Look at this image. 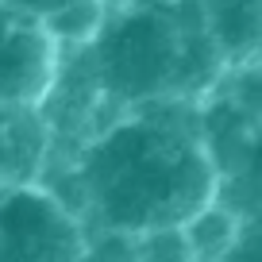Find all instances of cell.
Listing matches in <instances>:
<instances>
[{"mask_svg":"<svg viewBox=\"0 0 262 262\" xmlns=\"http://www.w3.org/2000/svg\"><path fill=\"white\" fill-rule=\"evenodd\" d=\"M89 231L147 235L181 228L216 201V170L201 135V100H147L104 120L74 158L42 170Z\"/></svg>","mask_w":262,"mask_h":262,"instance_id":"6da1fadb","label":"cell"},{"mask_svg":"<svg viewBox=\"0 0 262 262\" xmlns=\"http://www.w3.org/2000/svg\"><path fill=\"white\" fill-rule=\"evenodd\" d=\"M89 54L112 116L147 100H201L224 70L201 0H112Z\"/></svg>","mask_w":262,"mask_h":262,"instance_id":"7a4b0ae2","label":"cell"},{"mask_svg":"<svg viewBox=\"0 0 262 262\" xmlns=\"http://www.w3.org/2000/svg\"><path fill=\"white\" fill-rule=\"evenodd\" d=\"M89 258V228L42 181L0 189V262Z\"/></svg>","mask_w":262,"mask_h":262,"instance_id":"3957f363","label":"cell"},{"mask_svg":"<svg viewBox=\"0 0 262 262\" xmlns=\"http://www.w3.org/2000/svg\"><path fill=\"white\" fill-rule=\"evenodd\" d=\"M201 135L216 170V201L243 224H262V120L208 89L201 97Z\"/></svg>","mask_w":262,"mask_h":262,"instance_id":"277c9868","label":"cell"},{"mask_svg":"<svg viewBox=\"0 0 262 262\" xmlns=\"http://www.w3.org/2000/svg\"><path fill=\"white\" fill-rule=\"evenodd\" d=\"M58 66L47 24L0 0V104H39Z\"/></svg>","mask_w":262,"mask_h":262,"instance_id":"5b68a950","label":"cell"},{"mask_svg":"<svg viewBox=\"0 0 262 262\" xmlns=\"http://www.w3.org/2000/svg\"><path fill=\"white\" fill-rule=\"evenodd\" d=\"M50 162V131L39 104H0V189L39 181Z\"/></svg>","mask_w":262,"mask_h":262,"instance_id":"8992f818","label":"cell"},{"mask_svg":"<svg viewBox=\"0 0 262 262\" xmlns=\"http://www.w3.org/2000/svg\"><path fill=\"white\" fill-rule=\"evenodd\" d=\"M201 16L224 66L262 62V0H201Z\"/></svg>","mask_w":262,"mask_h":262,"instance_id":"52a82bcc","label":"cell"},{"mask_svg":"<svg viewBox=\"0 0 262 262\" xmlns=\"http://www.w3.org/2000/svg\"><path fill=\"white\" fill-rule=\"evenodd\" d=\"M239 228H243V220H239L228 205H220V201L205 205L193 220L181 224L193 258H231V247H235V239H239Z\"/></svg>","mask_w":262,"mask_h":262,"instance_id":"ba28073f","label":"cell"},{"mask_svg":"<svg viewBox=\"0 0 262 262\" xmlns=\"http://www.w3.org/2000/svg\"><path fill=\"white\" fill-rule=\"evenodd\" d=\"M4 4H12V8H19V12H27V16H35V19L47 24L50 16H58V12L85 8V4H108V0H4Z\"/></svg>","mask_w":262,"mask_h":262,"instance_id":"9c48e42d","label":"cell"}]
</instances>
